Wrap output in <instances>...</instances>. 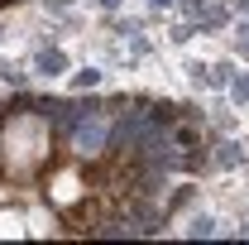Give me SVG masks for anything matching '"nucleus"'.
<instances>
[{
    "instance_id": "2",
    "label": "nucleus",
    "mask_w": 249,
    "mask_h": 245,
    "mask_svg": "<svg viewBox=\"0 0 249 245\" xmlns=\"http://www.w3.org/2000/svg\"><path fill=\"white\" fill-rule=\"evenodd\" d=\"M43 197H48L58 212H72V207L87 197V178H82L72 163H62V168H53V173H48V183H43Z\"/></svg>"
},
{
    "instance_id": "1",
    "label": "nucleus",
    "mask_w": 249,
    "mask_h": 245,
    "mask_svg": "<svg viewBox=\"0 0 249 245\" xmlns=\"http://www.w3.org/2000/svg\"><path fill=\"white\" fill-rule=\"evenodd\" d=\"M53 159V121L43 111H10L0 121V173L10 183H38Z\"/></svg>"
},
{
    "instance_id": "3",
    "label": "nucleus",
    "mask_w": 249,
    "mask_h": 245,
    "mask_svg": "<svg viewBox=\"0 0 249 245\" xmlns=\"http://www.w3.org/2000/svg\"><path fill=\"white\" fill-rule=\"evenodd\" d=\"M5 236H29V216L24 212H0V241Z\"/></svg>"
}]
</instances>
